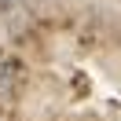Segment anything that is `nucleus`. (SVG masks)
Instances as JSON below:
<instances>
[{
    "mask_svg": "<svg viewBox=\"0 0 121 121\" xmlns=\"http://www.w3.org/2000/svg\"><path fill=\"white\" fill-rule=\"evenodd\" d=\"M18 84V62L11 59H0V99H8Z\"/></svg>",
    "mask_w": 121,
    "mask_h": 121,
    "instance_id": "obj_1",
    "label": "nucleus"
}]
</instances>
